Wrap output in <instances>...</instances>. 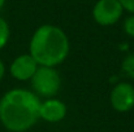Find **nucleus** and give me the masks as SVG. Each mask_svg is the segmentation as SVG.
I'll return each mask as SVG.
<instances>
[{
	"label": "nucleus",
	"instance_id": "3",
	"mask_svg": "<svg viewBox=\"0 0 134 132\" xmlns=\"http://www.w3.org/2000/svg\"><path fill=\"white\" fill-rule=\"evenodd\" d=\"M31 91L38 97H55L61 88V77L56 67L38 66L35 74L30 79Z\"/></svg>",
	"mask_w": 134,
	"mask_h": 132
},
{
	"label": "nucleus",
	"instance_id": "9",
	"mask_svg": "<svg viewBox=\"0 0 134 132\" xmlns=\"http://www.w3.org/2000/svg\"><path fill=\"white\" fill-rule=\"evenodd\" d=\"M10 38V27L9 23L0 16V51L8 44Z\"/></svg>",
	"mask_w": 134,
	"mask_h": 132
},
{
	"label": "nucleus",
	"instance_id": "8",
	"mask_svg": "<svg viewBox=\"0 0 134 132\" xmlns=\"http://www.w3.org/2000/svg\"><path fill=\"white\" fill-rule=\"evenodd\" d=\"M121 70L128 78L134 79V52L124 57L121 62Z\"/></svg>",
	"mask_w": 134,
	"mask_h": 132
},
{
	"label": "nucleus",
	"instance_id": "2",
	"mask_svg": "<svg viewBox=\"0 0 134 132\" xmlns=\"http://www.w3.org/2000/svg\"><path fill=\"white\" fill-rule=\"evenodd\" d=\"M69 52V38L66 33L56 25H41L35 29L29 42V53L39 66L56 67L68 58Z\"/></svg>",
	"mask_w": 134,
	"mask_h": 132
},
{
	"label": "nucleus",
	"instance_id": "13",
	"mask_svg": "<svg viewBox=\"0 0 134 132\" xmlns=\"http://www.w3.org/2000/svg\"><path fill=\"white\" fill-rule=\"evenodd\" d=\"M5 1H7V0H0V10L4 8V5H5Z\"/></svg>",
	"mask_w": 134,
	"mask_h": 132
},
{
	"label": "nucleus",
	"instance_id": "4",
	"mask_svg": "<svg viewBox=\"0 0 134 132\" xmlns=\"http://www.w3.org/2000/svg\"><path fill=\"white\" fill-rule=\"evenodd\" d=\"M124 8L119 0H98L92 8V18L99 26H113L124 16Z\"/></svg>",
	"mask_w": 134,
	"mask_h": 132
},
{
	"label": "nucleus",
	"instance_id": "11",
	"mask_svg": "<svg viewBox=\"0 0 134 132\" xmlns=\"http://www.w3.org/2000/svg\"><path fill=\"white\" fill-rule=\"evenodd\" d=\"M125 12L129 14H134V0H119Z\"/></svg>",
	"mask_w": 134,
	"mask_h": 132
},
{
	"label": "nucleus",
	"instance_id": "5",
	"mask_svg": "<svg viewBox=\"0 0 134 132\" xmlns=\"http://www.w3.org/2000/svg\"><path fill=\"white\" fill-rule=\"evenodd\" d=\"M109 104L119 113H128L134 108V86L129 82L116 83L109 93Z\"/></svg>",
	"mask_w": 134,
	"mask_h": 132
},
{
	"label": "nucleus",
	"instance_id": "1",
	"mask_svg": "<svg viewBox=\"0 0 134 132\" xmlns=\"http://www.w3.org/2000/svg\"><path fill=\"white\" fill-rule=\"evenodd\" d=\"M41 97L31 89L12 88L0 98V123L9 132H26L39 118Z\"/></svg>",
	"mask_w": 134,
	"mask_h": 132
},
{
	"label": "nucleus",
	"instance_id": "12",
	"mask_svg": "<svg viewBox=\"0 0 134 132\" xmlns=\"http://www.w3.org/2000/svg\"><path fill=\"white\" fill-rule=\"evenodd\" d=\"M5 70H7V67H5V64L3 62V60H0V83H1L3 78L5 77Z\"/></svg>",
	"mask_w": 134,
	"mask_h": 132
},
{
	"label": "nucleus",
	"instance_id": "6",
	"mask_svg": "<svg viewBox=\"0 0 134 132\" xmlns=\"http://www.w3.org/2000/svg\"><path fill=\"white\" fill-rule=\"evenodd\" d=\"M37 61L30 53H24L17 56L9 65V74L13 79L20 82H27L33 78L38 69Z\"/></svg>",
	"mask_w": 134,
	"mask_h": 132
},
{
	"label": "nucleus",
	"instance_id": "10",
	"mask_svg": "<svg viewBox=\"0 0 134 132\" xmlns=\"http://www.w3.org/2000/svg\"><path fill=\"white\" fill-rule=\"evenodd\" d=\"M122 31L129 38H134V14H129L122 22Z\"/></svg>",
	"mask_w": 134,
	"mask_h": 132
},
{
	"label": "nucleus",
	"instance_id": "7",
	"mask_svg": "<svg viewBox=\"0 0 134 132\" xmlns=\"http://www.w3.org/2000/svg\"><path fill=\"white\" fill-rule=\"evenodd\" d=\"M68 113V108L64 101L49 97L46 98L44 101H41L39 106V118L48 123H59L61 122Z\"/></svg>",
	"mask_w": 134,
	"mask_h": 132
}]
</instances>
